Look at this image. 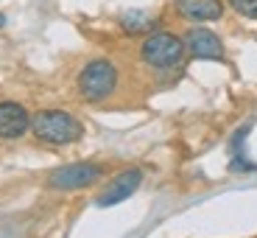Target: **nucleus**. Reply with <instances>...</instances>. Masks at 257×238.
Wrapping results in <instances>:
<instances>
[{"mask_svg": "<svg viewBox=\"0 0 257 238\" xmlns=\"http://www.w3.org/2000/svg\"><path fill=\"white\" fill-rule=\"evenodd\" d=\"M109 168L103 163L95 160H78V163H67V166H59L48 174L45 185L48 191L56 193H70V191H84V188H92L95 182H101L106 177Z\"/></svg>", "mask_w": 257, "mask_h": 238, "instance_id": "obj_4", "label": "nucleus"}, {"mask_svg": "<svg viewBox=\"0 0 257 238\" xmlns=\"http://www.w3.org/2000/svg\"><path fill=\"white\" fill-rule=\"evenodd\" d=\"M182 39H185V48H187V59L226 64V48L215 31H210L204 26H193L182 34Z\"/></svg>", "mask_w": 257, "mask_h": 238, "instance_id": "obj_5", "label": "nucleus"}, {"mask_svg": "<svg viewBox=\"0 0 257 238\" xmlns=\"http://www.w3.org/2000/svg\"><path fill=\"white\" fill-rule=\"evenodd\" d=\"M31 135L45 146H73L84 137V123L67 110H39L31 115Z\"/></svg>", "mask_w": 257, "mask_h": 238, "instance_id": "obj_3", "label": "nucleus"}, {"mask_svg": "<svg viewBox=\"0 0 257 238\" xmlns=\"http://www.w3.org/2000/svg\"><path fill=\"white\" fill-rule=\"evenodd\" d=\"M31 132V112L20 101H0V140H23Z\"/></svg>", "mask_w": 257, "mask_h": 238, "instance_id": "obj_8", "label": "nucleus"}, {"mask_svg": "<svg viewBox=\"0 0 257 238\" xmlns=\"http://www.w3.org/2000/svg\"><path fill=\"white\" fill-rule=\"evenodd\" d=\"M117 26L123 28L126 37H143V34L154 31L160 26V17H154V14H148V12H140V9H132V12H123L117 17Z\"/></svg>", "mask_w": 257, "mask_h": 238, "instance_id": "obj_9", "label": "nucleus"}, {"mask_svg": "<svg viewBox=\"0 0 257 238\" xmlns=\"http://www.w3.org/2000/svg\"><path fill=\"white\" fill-rule=\"evenodd\" d=\"M171 12L193 26L218 23L224 17V0H171Z\"/></svg>", "mask_w": 257, "mask_h": 238, "instance_id": "obj_7", "label": "nucleus"}, {"mask_svg": "<svg viewBox=\"0 0 257 238\" xmlns=\"http://www.w3.org/2000/svg\"><path fill=\"white\" fill-rule=\"evenodd\" d=\"M226 6L243 20H254L257 23V0H226Z\"/></svg>", "mask_w": 257, "mask_h": 238, "instance_id": "obj_10", "label": "nucleus"}, {"mask_svg": "<svg viewBox=\"0 0 257 238\" xmlns=\"http://www.w3.org/2000/svg\"><path fill=\"white\" fill-rule=\"evenodd\" d=\"M126 84L123 67L109 56H92L78 67L76 73V93L84 104L103 107L109 101H117Z\"/></svg>", "mask_w": 257, "mask_h": 238, "instance_id": "obj_1", "label": "nucleus"}, {"mask_svg": "<svg viewBox=\"0 0 257 238\" xmlns=\"http://www.w3.org/2000/svg\"><path fill=\"white\" fill-rule=\"evenodd\" d=\"M137 62L151 73H179L187 62V48L179 34L168 28H154L140 39L137 45Z\"/></svg>", "mask_w": 257, "mask_h": 238, "instance_id": "obj_2", "label": "nucleus"}, {"mask_svg": "<svg viewBox=\"0 0 257 238\" xmlns=\"http://www.w3.org/2000/svg\"><path fill=\"white\" fill-rule=\"evenodd\" d=\"M3 26H6V17H3V14H0V28H3Z\"/></svg>", "mask_w": 257, "mask_h": 238, "instance_id": "obj_11", "label": "nucleus"}, {"mask_svg": "<svg viewBox=\"0 0 257 238\" xmlns=\"http://www.w3.org/2000/svg\"><path fill=\"white\" fill-rule=\"evenodd\" d=\"M143 185V168L140 166H128L123 171H117L106 185L103 191L95 196V205L98 207H112V205H120L126 202L128 196H135V191Z\"/></svg>", "mask_w": 257, "mask_h": 238, "instance_id": "obj_6", "label": "nucleus"}]
</instances>
